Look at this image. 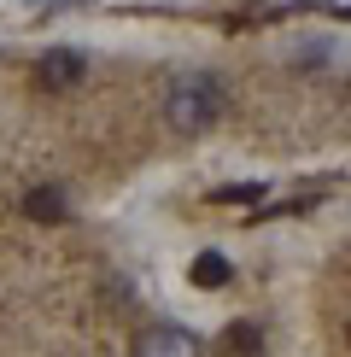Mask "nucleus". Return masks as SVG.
Returning <instances> with one entry per match:
<instances>
[{
  "instance_id": "nucleus-1",
  "label": "nucleus",
  "mask_w": 351,
  "mask_h": 357,
  "mask_svg": "<svg viewBox=\"0 0 351 357\" xmlns=\"http://www.w3.org/2000/svg\"><path fill=\"white\" fill-rule=\"evenodd\" d=\"M223 106H228V94H223V82H217L211 70H187V77H176L170 94H164V117H170L176 135H205V129L223 117Z\"/></svg>"
},
{
  "instance_id": "nucleus-6",
  "label": "nucleus",
  "mask_w": 351,
  "mask_h": 357,
  "mask_svg": "<svg viewBox=\"0 0 351 357\" xmlns=\"http://www.w3.org/2000/svg\"><path fill=\"white\" fill-rule=\"evenodd\" d=\"M223 346H228V351H258V346H263V334L252 328V322H228Z\"/></svg>"
},
{
  "instance_id": "nucleus-3",
  "label": "nucleus",
  "mask_w": 351,
  "mask_h": 357,
  "mask_svg": "<svg viewBox=\"0 0 351 357\" xmlns=\"http://www.w3.org/2000/svg\"><path fill=\"white\" fill-rule=\"evenodd\" d=\"M135 351L141 357H187V351H199V340L187 334V328H170V322H164V328H146L135 340Z\"/></svg>"
},
{
  "instance_id": "nucleus-2",
  "label": "nucleus",
  "mask_w": 351,
  "mask_h": 357,
  "mask_svg": "<svg viewBox=\"0 0 351 357\" xmlns=\"http://www.w3.org/2000/svg\"><path fill=\"white\" fill-rule=\"evenodd\" d=\"M41 88H47V94H65V88H77L82 77H88V59L77 53V47H53L47 59H41Z\"/></svg>"
},
{
  "instance_id": "nucleus-4",
  "label": "nucleus",
  "mask_w": 351,
  "mask_h": 357,
  "mask_svg": "<svg viewBox=\"0 0 351 357\" xmlns=\"http://www.w3.org/2000/svg\"><path fill=\"white\" fill-rule=\"evenodd\" d=\"M24 217H29V222H65V217H70V199H65L58 188H29Z\"/></svg>"
},
{
  "instance_id": "nucleus-7",
  "label": "nucleus",
  "mask_w": 351,
  "mask_h": 357,
  "mask_svg": "<svg viewBox=\"0 0 351 357\" xmlns=\"http://www.w3.org/2000/svg\"><path fill=\"white\" fill-rule=\"evenodd\" d=\"M211 199H217V205H258V199H263V182H240V188H217Z\"/></svg>"
},
{
  "instance_id": "nucleus-5",
  "label": "nucleus",
  "mask_w": 351,
  "mask_h": 357,
  "mask_svg": "<svg viewBox=\"0 0 351 357\" xmlns=\"http://www.w3.org/2000/svg\"><path fill=\"white\" fill-rule=\"evenodd\" d=\"M187 275H194V287L217 293V287H228V281H234V264L223 258V252H199V258H194V270H187Z\"/></svg>"
}]
</instances>
